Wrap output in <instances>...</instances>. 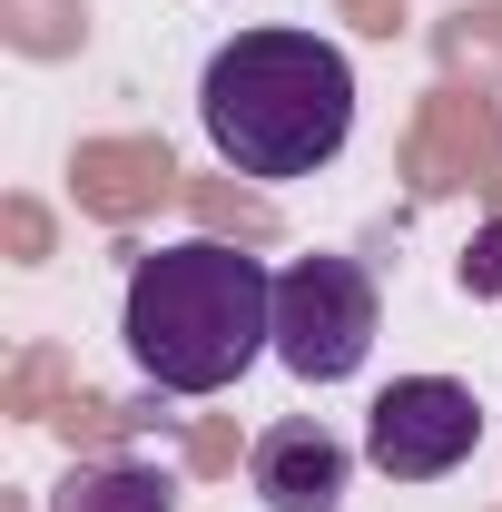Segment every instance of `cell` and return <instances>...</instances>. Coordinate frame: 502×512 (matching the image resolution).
<instances>
[{"label":"cell","mask_w":502,"mask_h":512,"mask_svg":"<svg viewBox=\"0 0 502 512\" xmlns=\"http://www.w3.org/2000/svg\"><path fill=\"white\" fill-rule=\"evenodd\" d=\"M197 119L237 178H315L355 138V60L315 30H237L197 69Z\"/></svg>","instance_id":"cell-1"},{"label":"cell","mask_w":502,"mask_h":512,"mask_svg":"<svg viewBox=\"0 0 502 512\" xmlns=\"http://www.w3.org/2000/svg\"><path fill=\"white\" fill-rule=\"evenodd\" d=\"M119 335L158 394H227L256 355H276V276L227 237H178L128 266Z\"/></svg>","instance_id":"cell-2"},{"label":"cell","mask_w":502,"mask_h":512,"mask_svg":"<svg viewBox=\"0 0 502 512\" xmlns=\"http://www.w3.org/2000/svg\"><path fill=\"white\" fill-rule=\"evenodd\" d=\"M375 335H384V296H375V276H365L355 256L315 247V256H296V266L276 276V365L296 384L365 375Z\"/></svg>","instance_id":"cell-3"},{"label":"cell","mask_w":502,"mask_h":512,"mask_svg":"<svg viewBox=\"0 0 502 512\" xmlns=\"http://www.w3.org/2000/svg\"><path fill=\"white\" fill-rule=\"evenodd\" d=\"M483 444V404L453 375H394L365 414V463L384 483H443L453 463H473Z\"/></svg>","instance_id":"cell-4"},{"label":"cell","mask_w":502,"mask_h":512,"mask_svg":"<svg viewBox=\"0 0 502 512\" xmlns=\"http://www.w3.org/2000/svg\"><path fill=\"white\" fill-rule=\"evenodd\" d=\"M345 483H355V444L325 434L315 414H286L266 424L247 453V493L266 512H345Z\"/></svg>","instance_id":"cell-5"},{"label":"cell","mask_w":502,"mask_h":512,"mask_svg":"<svg viewBox=\"0 0 502 512\" xmlns=\"http://www.w3.org/2000/svg\"><path fill=\"white\" fill-rule=\"evenodd\" d=\"M50 512H178V473L158 463H69L50 483Z\"/></svg>","instance_id":"cell-6"},{"label":"cell","mask_w":502,"mask_h":512,"mask_svg":"<svg viewBox=\"0 0 502 512\" xmlns=\"http://www.w3.org/2000/svg\"><path fill=\"white\" fill-rule=\"evenodd\" d=\"M463 296H493L502 306V217H483L473 247H463Z\"/></svg>","instance_id":"cell-7"}]
</instances>
